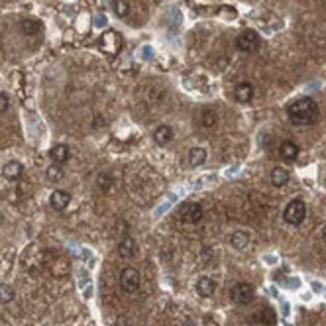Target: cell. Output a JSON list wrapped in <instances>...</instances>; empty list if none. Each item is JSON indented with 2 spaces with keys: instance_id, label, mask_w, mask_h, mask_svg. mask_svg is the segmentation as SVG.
I'll use <instances>...</instances> for the list:
<instances>
[{
  "instance_id": "1",
  "label": "cell",
  "mask_w": 326,
  "mask_h": 326,
  "mask_svg": "<svg viewBox=\"0 0 326 326\" xmlns=\"http://www.w3.org/2000/svg\"><path fill=\"white\" fill-rule=\"evenodd\" d=\"M287 116H289L291 124H295V126H313V124L319 122L321 110H319L317 100L305 97L297 98L287 106Z\"/></svg>"
},
{
  "instance_id": "2",
  "label": "cell",
  "mask_w": 326,
  "mask_h": 326,
  "mask_svg": "<svg viewBox=\"0 0 326 326\" xmlns=\"http://www.w3.org/2000/svg\"><path fill=\"white\" fill-rule=\"evenodd\" d=\"M305 218H307V204H305V200L293 198L285 206V210H283V220L289 226H299V224H303Z\"/></svg>"
},
{
  "instance_id": "3",
  "label": "cell",
  "mask_w": 326,
  "mask_h": 326,
  "mask_svg": "<svg viewBox=\"0 0 326 326\" xmlns=\"http://www.w3.org/2000/svg\"><path fill=\"white\" fill-rule=\"evenodd\" d=\"M260 33L254 32V30H244L236 37V47L242 51V53H254L260 49Z\"/></svg>"
},
{
  "instance_id": "4",
  "label": "cell",
  "mask_w": 326,
  "mask_h": 326,
  "mask_svg": "<svg viewBox=\"0 0 326 326\" xmlns=\"http://www.w3.org/2000/svg\"><path fill=\"white\" fill-rule=\"evenodd\" d=\"M100 49L108 55H116L120 49H122V35L114 30H106V32L100 35Z\"/></svg>"
},
{
  "instance_id": "5",
  "label": "cell",
  "mask_w": 326,
  "mask_h": 326,
  "mask_svg": "<svg viewBox=\"0 0 326 326\" xmlns=\"http://www.w3.org/2000/svg\"><path fill=\"white\" fill-rule=\"evenodd\" d=\"M230 297H232V301H234L236 305L246 307V305H250V303L254 301L256 291H254V287H252L250 283H236V285L232 287Z\"/></svg>"
},
{
  "instance_id": "6",
  "label": "cell",
  "mask_w": 326,
  "mask_h": 326,
  "mask_svg": "<svg viewBox=\"0 0 326 326\" xmlns=\"http://www.w3.org/2000/svg\"><path fill=\"white\" fill-rule=\"evenodd\" d=\"M202 220V206L198 202H187L181 206V222L187 226H195Z\"/></svg>"
},
{
  "instance_id": "7",
  "label": "cell",
  "mask_w": 326,
  "mask_h": 326,
  "mask_svg": "<svg viewBox=\"0 0 326 326\" xmlns=\"http://www.w3.org/2000/svg\"><path fill=\"white\" fill-rule=\"evenodd\" d=\"M120 287L126 293H136L140 289V273L136 267H124L120 273Z\"/></svg>"
},
{
  "instance_id": "8",
  "label": "cell",
  "mask_w": 326,
  "mask_h": 326,
  "mask_svg": "<svg viewBox=\"0 0 326 326\" xmlns=\"http://www.w3.org/2000/svg\"><path fill=\"white\" fill-rule=\"evenodd\" d=\"M2 175L8 181H20L22 175H24V165L20 162H16V160H12V162H8L2 167Z\"/></svg>"
},
{
  "instance_id": "9",
  "label": "cell",
  "mask_w": 326,
  "mask_h": 326,
  "mask_svg": "<svg viewBox=\"0 0 326 326\" xmlns=\"http://www.w3.org/2000/svg\"><path fill=\"white\" fill-rule=\"evenodd\" d=\"M69 202H71V195H69L67 191H63V189L53 191L51 196H49V204H51V208L57 210V212L65 210L67 206H69Z\"/></svg>"
},
{
  "instance_id": "10",
  "label": "cell",
  "mask_w": 326,
  "mask_h": 326,
  "mask_svg": "<svg viewBox=\"0 0 326 326\" xmlns=\"http://www.w3.org/2000/svg\"><path fill=\"white\" fill-rule=\"evenodd\" d=\"M173 128L169 126V124H162V126H158L156 132H154V142L158 144V146H167V144H171L173 142Z\"/></svg>"
},
{
  "instance_id": "11",
  "label": "cell",
  "mask_w": 326,
  "mask_h": 326,
  "mask_svg": "<svg viewBox=\"0 0 326 326\" xmlns=\"http://www.w3.org/2000/svg\"><path fill=\"white\" fill-rule=\"evenodd\" d=\"M279 156H281V160H285V162H295L297 158H299V146L291 142V140H285L281 146H279Z\"/></svg>"
},
{
  "instance_id": "12",
  "label": "cell",
  "mask_w": 326,
  "mask_h": 326,
  "mask_svg": "<svg viewBox=\"0 0 326 326\" xmlns=\"http://www.w3.org/2000/svg\"><path fill=\"white\" fill-rule=\"evenodd\" d=\"M234 98L238 102H250L254 98V87L252 83H238L234 89Z\"/></svg>"
},
{
  "instance_id": "13",
  "label": "cell",
  "mask_w": 326,
  "mask_h": 326,
  "mask_svg": "<svg viewBox=\"0 0 326 326\" xmlns=\"http://www.w3.org/2000/svg\"><path fill=\"white\" fill-rule=\"evenodd\" d=\"M216 291V283H214V279H210V277H200L198 281H196V293L200 295V297H204V299H208V297H212Z\"/></svg>"
},
{
  "instance_id": "14",
  "label": "cell",
  "mask_w": 326,
  "mask_h": 326,
  "mask_svg": "<svg viewBox=\"0 0 326 326\" xmlns=\"http://www.w3.org/2000/svg\"><path fill=\"white\" fill-rule=\"evenodd\" d=\"M49 158H51V162L57 163V165L65 163L67 160H69V148H67L65 144H55V146L49 150Z\"/></svg>"
},
{
  "instance_id": "15",
  "label": "cell",
  "mask_w": 326,
  "mask_h": 326,
  "mask_svg": "<svg viewBox=\"0 0 326 326\" xmlns=\"http://www.w3.org/2000/svg\"><path fill=\"white\" fill-rule=\"evenodd\" d=\"M118 254H120V258H124V260H130V258H134V256L138 254L136 242H134L132 238H124V240L118 244Z\"/></svg>"
},
{
  "instance_id": "16",
  "label": "cell",
  "mask_w": 326,
  "mask_h": 326,
  "mask_svg": "<svg viewBox=\"0 0 326 326\" xmlns=\"http://www.w3.org/2000/svg\"><path fill=\"white\" fill-rule=\"evenodd\" d=\"M230 244H232L234 250H246L248 244H250V234L244 232V230H238V232H234L230 236Z\"/></svg>"
},
{
  "instance_id": "17",
  "label": "cell",
  "mask_w": 326,
  "mask_h": 326,
  "mask_svg": "<svg viewBox=\"0 0 326 326\" xmlns=\"http://www.w3.org/2000/svg\"><path fill=\"white\" fill-rule=\"evenodd\" d=\"M271 183L273 187H285L289 183V171L283 167H273L271 171Z\"/></svg>"
},
{
  "instance_id": "18",
  "label": "cell",
  "mask_w": 326,
  "mask_h": 326,
  "mask_svg": "<svg viewBox=\"0 0 326 326\" xmlns=\"http://www.w3.org/2000/svg\"><path fill=\"white\" fill-rule=\"evenodd\" d=\"M187 160H189V163H191L193 167L202 165V163L206 162V150H204V148H191Z\"/></svg>"
},
{
  "instance_id": "19",
  "label": "cell",
  "mask_w": 326,
  "mask_h": 326,
  "mask_svg": "<svg viewBox=\"0 0 326 326\" xmlns=\"http://www.w3.org/2000/svg\"><path fill=\"white\" fill-rule=\"evenodd\" d=\"M45 177H47L51 183H57V181H61V179H63V169H61V165H57V163H51V165L45 169Z\"/></svg>"
},
{
  "instance_id": "20",
  "label": "cell",
  "mask_w": 326,
  "mask_h": 326,
  "mask_svg": "<svg viewBox=\"0 0 326 326\" xmlns=\"http://www.w3.org/2000/svg\"><path fill=\"white\" fill-rule=\"evenodd\" d=\"M37 32H41L39 20H24V22H22V33H26V35H35Z\"/></svg>"
},
{
  "instance_id": "21",
  "label": "cell",
  "mask_w": 326,
  "mask_h": 326,
  "mask_svg": "<svg viewBox=\"0 0 326 326\" xmlns=\"http://www.w3.org/2000/svg\"><path fill=\"white\" fill-rule=\"evenodd\" d=\"M114 14L118 18H126L130 14V2L128 0H114Z\"/></svg>"
},
{
  "instance_id": "22",
  "label": "cell",
  "mask_w": 326,
  "mask_h": 326,
  "mask_svg": "<svg viewBox=\"0 0 326 326\" xmlns=\"http://www.w3.org/2000/svg\"><path fill=\"white\" fill-rule=\"evenodd\" d=\"M200 124H202V128H214L216 126V112L214 110H204L200 114Z\"/></svg>"
},
{
  "instance_id": "23",
  "label": "cell",
  "mask_w": 326,
  "mask_h": 326,
  "mask_svg": "<svg viewBox=\"0 0 326 326\" xmlns=\"http://www.w3.org/2000/svg\"><path fill=\"white\" fill-rule=\"evenodd\" d=\"M112 185H114V177H112L110 173H100V175H98V187H100L104 193H108V191L112 189Z\"/></svg>"
},
{
  "instance_id": "24",
  "label": "cell",
  "mask_w": 326,
  "mask_h": 326,
  "mask_svg": "<svg viewBox=\"0 0 326 326\" xmlns=\"http://www.w3.org/2000/svg\"><path fill=\"white\" fill-rule=\"evenodd\" d=\"M14 301V289L10 285H0V305H8Z\"/></svg>"
},
{
  "instance_id": "25",
  "label": "cell",
  "mask_w": 326,
  "mask_h": 326,
  "mask_svg": "<svg viewBox=\"0 0 326 326\" xmlns=\"http://www.w3.org/2000/svg\"><path fill=\"white\" fill-rule=\"evenodd\" d=\"M8 108H10V98H8L6 93H0V114L6 112Z\"/></svg>"
},
{
  "instance_id": "26",
  "label": "cell",
  "mask_w": 326,
  "mask_h": 326,
  "mask_svg": "<svg viewBox=\"0 0 326 326\" xmlns=\"http://www.w3.org/2000/svg\"><path fill=\"white\" fill-rule=\"evenodd\" d=\"M95 26H97V28H104V26H106V16H102V14L97 16V18H95Z\"/></svg>"
},
{
  "instance_id": "27",
  "label": "cell",
  "mask_w": 326,
  "mask_h": 326,
  "mask_svg": "<svg viewBox=\"0 0 326 326\" xmlns=\"http://www.w3.org/2000/svg\"><path fill=\"white\" fill-rule=\"evenodd\" d=\"M321 238H323V242H326V224L323 226V230H321Z\"/></svg>"
}]
</instances>
